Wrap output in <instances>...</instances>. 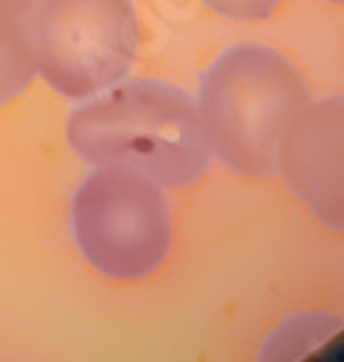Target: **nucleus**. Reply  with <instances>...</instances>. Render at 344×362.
Returning a JSON list of instances; mask_svg holds the SVG:
<instances>
[{"instance_id":"obj_1","label":"nucleus","mask_w":344,"mask_h":362,"mask_svg":"<svg viewBox=\"0 0 344 362\" xmlns=\"http://www.w3.org/2000/svg\"><path fill=\"white\" fill-rule=\"evenodd\" d=\"M69 143L93 164H125L161 186L195 183L211 161L199 109L159 81L109 87L69 118Z\"/></svg>"},{"instance_id":"obj_2","label":"nucleus","mask_w":344,"mask_h":362,"mask_svg":"<svg viewBox=\"0 0 344 362\" xmlns=\"http://www.w3.org/2000/svg\"><path fill=\"white\" fill-rule=\"evenodd\" d=\"M307 105L294 65L267 47H233L208 69L199 90V118L211 152L245 177L276 174L280 143Z\"/></svg>"},{"instance_id":"obj_3","label":"nucleus","mask_w":344,"mask_h":362,"mask_svg":"<svg viewBox=\"0 0 344 362\" xmlns=\"http://www.w3.org/2000/svg\"><path fill=\"white\" fill-rule=\"evenodd\" d=\"M75 245L112 279H143L171 248V208L152 177L125 164H96L71 199Z\"/></svg>"},{"instance_id":"obj_4","label":"nucleus","mask_w":344,"mask_h":362,"mask_svg":"<svg viewBox=\"0 0 344 362\" xmlns=\"http://www.w3.org/2000/svg\"><path fill=\"white\" fill-rule=\"evenodd\" d=\"M28 35L47 84L87 100L130 71L140 25L130 0H38Z\"/></svg>"},{"instance_id":"obj_5","label":"nucleus","mask_w":344,"mask_h":362,"mask_svg":"<svg viewBox=\"0 0 344 362\" xmlns=\"http://www.w3.org/2000/svg\"><path fill=\"white\" fill-rule=\"evenodd\" d=\"M276 170L319 223L344 233V96L307 103L294 115Z\"/></svg>"},{"instance_id":"obj_6","label":"nucleus","mask_w":344,"mask_h":362,"mask_svg":"<svg viewBox=\"0 0 344 362\" xmlns=\"http://www.w3.org/2000/svg\"><path fill=\"white\" fill-rule=\"evenodd\" d=\"M344 319L335 316V313H294L292 319L276 328L273 334L267 337L264 350H260L258 362H298L310 356L316 347L329 344L335 334L341 332Z\"/></svg>"},{"instance_id":"obj_7","label":"nucleus","mask_w":344,"mask_h":362,"mask_svg":"<svg viewBox=\"0 0 344 362\" xmlns=\"http://www.w3.org/2000/svg\"><path fill=\"white\" fill-rule=\"evenodd\" d=\"M38 75L28 25L16 16H0V105L16 100Z\"/></svg>"},{"instance_id":"obj_8","label":"nucleus","mask_w":344,"mask_h":362,"mask_svg":"<svg viewBox=\"0 0 344 362\" xmlns=\"http://www.w3.org/2000/svg\"><path fill=\"white\" fill-rule=\"evenodd\" d=\"M214 13L227 16L236 22H251V19H267L282 0H205Z\"/></svg>"},{"instance_id":"obj_9","label":"nucleus","mask_w":344,"mask_h":362,"mask_svg":"<svg viewBox=\"0 0 344 362\" xmlns=\"http://www.w3.org/2000/svg\"><path fill=\"white\" fill-rule=\"evenodd\" d=\"M38 0H0V16H16V19H22L25 13L35 10Z\"/></svg>"},{"instance_id":"obj_10","label":"nucleus","mask_w":344,"mask_h":362,"mask_svg":"<svg viewBox=\"0 0 344 362\" xmlns=\"http://www.w3.org/2000/svg\"><path fill=\"white\" fill-rule=\"evenodd\" d=\"M332 4H344V0H332Z\"/></svg>"}]
</instances>
